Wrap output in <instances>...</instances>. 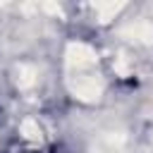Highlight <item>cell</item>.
<instances>
[{"mask_svg": "<svg viewBox=\"0 0 153 153\" xmlns=\"http://www.w3.org/2000/svg\"><path fill=\"white\" fill-rule=\"evenodd\" d=\"M67 86L69 91L79 98V100H86V103H93L103 96L105 91V84L98 74H93V69L88 72H72L69 79H67Z\"/></svg>", "mask_w": 153, "mask_h": 153, "instance_id": "1", "label": "cell"}, {"mask_svg": "<svg viewBox=\"0 0 153 153\" xmlns=\"http://www.w3.org/2000/svg\"><path fill=\"white\" fill-rule=\"evenodd\" d=\"M65 60H67V67H69V74L72 72H88L96 67L98 62V53L88 45V43H69L67 45V53H65Z\"/></svg>", "mask_w": 153, "mask_h": 153, "instance_id": "2", "label": "cell"}, {"mask_svg": "<svg viewBox=\"0 0 153 153\" xmlns=\"http://www.w3.org/2000/svg\"><path fill=\"white\" fill-rule=\"evenodd\" d=\"M120 33L129 41H136V43H151L153 41V24L146 22V19H139V22L127 24Z\"/></svg>", "mask_w": 153, "mask_h": 153, "instance_id": "3", "label": "cell"}, {"mask_svg": "<svg viewBox=\"0 0 153 153\" xmlns=\"http://www.w3.org/2000/svg\"><path fill=\"white\" fill-rule=\"evenodd\" d=\"M93 10L98 14V22H110L120 14V10H124V2H98Z\"/></svg>", "mask_w": 153, "mask_h": 153, "instance_id": "4", "label": "cell"}, {"mask_svg": "<svg viewBox=\"0 0 153 153\" xmlns=\"http://www.w3.org/2000/svg\"><path fill=\"white\" fill-rule=\"evenodd\" d=\"M19 129H22V136H24L26 141H31V143H41V141H43V129H41V124H38L36 120H31V117L24 120Z\"/></svg>", "mask_w": 153, "mask_h": 153, "instance_id": "5", "label": "cell"}, {"mask_svg": "<svg viewBox=\"0 0 153 153\" xmlns=\"http://www.w3.org/2000/svg\"><path fill=\"white\" fill-rule=\"evenodd\" d=\"M17 81H19V86H22V88L33 86V84H36V69H33V67L22 65V67H19V76H17Z\"/></svg>", "mask_w": 153, "mask_h": 153, "instance_id": "6", "label": "cell"}]
</instances>
